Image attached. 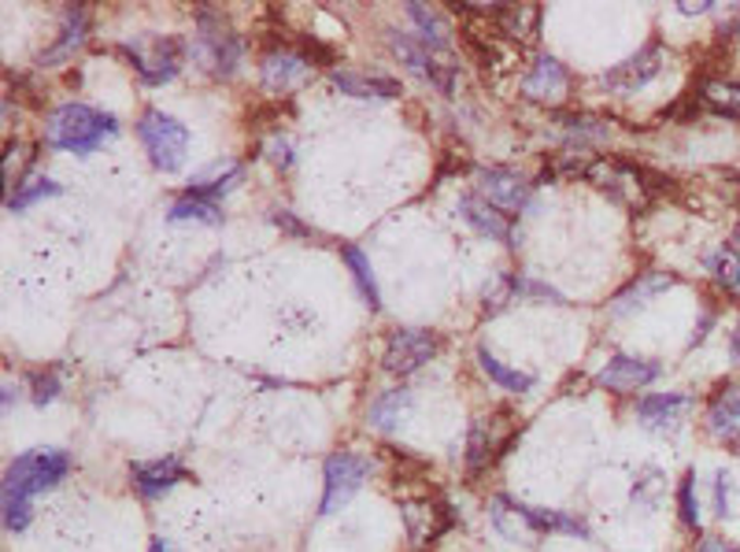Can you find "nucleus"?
Returning <instances> with one entry per match:
<instances>
[{"label":"nucleus","instance_id":"1","mask_svg":"<svg viewBox=\"0 0 740 552\" xmlns=\"http://www.w3.org/2000/svg\"><path fill=\"white\" fill-rule=\"evenodd\" d=\"M119 134V119L108 111H97L89 105H60L52 108L49 123H45V142L56 153H74V156H89L105 145V137Z\"/></svg>","mask_w":740,"mask_h":552},{"label":"nucleus","instance_id":"2","mask_svg":"<svg viewBox=\"0 0 740 552\" xmlns=\"http://www.w3.org/2000/svg\"><path fill=\"white\" fill-rule=\"evenodd\" d=\"M68 471H71V453H63V448H34V453H23L8 464L4 493H0V497L34 501L37 493L52 490V485L68 479Z\"/></svg>","mask_w":740,"mask_h":552},{"label":"nucleus","instance_id":"3","mask_svg":"<svg viewBox=\"0 0 740 552\" xmlns=\"http://www.w3.org/2000/svg\"><path fill=\"white\" fill-rule=\"evenodd\" d=\"M585 179L593 182L599 193H607L618 204H630V208H636V204H648L652 196L667 185L663 182V175H655V171H648V167L630 164V160H615V156L589 164Z\"/></svg>","mask_w":740,"mask_h":552},{"label":"nucleus","instance_id":"4","mask_svg":"<svg viewBox=\"0 0 740 552\" xmlns=\"http://www.w3.org/2000/svg\"><path fill=\"white\" fill-rule=\"evenodd\" d=\"M193 56L201 60V68H208L215 79H233L241 68V56H245V45L241 37L230 31V23L222 15L201 8L196 12V45Z\"/></svg>","mask_w":740,"mask_h":552},{"label":"nucleus","instance_id":"5","mask_svg":"<svg viewBox=\"0 0 740 552\" xmlns=\"http://www.w3.org/2000/svg\"><path fill=\"white\" fill-rule=\"evenodd\" d=\"M137 137H142V145L156 171L174 175L178 167L185 164V153H190V130H185L182 119L167 116V111H159V108H148L145 116L137 119Z\"/></svg>","mask_w":740,"mask_h":552},{"label":"nucleus","instance_id":"6","mask_svg":"<svg viewBox=\"0 0 740 552\" xmlns=\"http://www.w3.org/2000/svg\"><path fill=\"white\" fill-rule=\"evenodd\" d=\"M389 49L404 60L408 71H415L418 79L429 82L437 93H445V97H456L459 89V68L456 60H448L437 49H429L426 41H415V37L400 34V31H389Z\"/></svg>","mask_w":740,"mask_h":552},{"label":"nucleus","instance_id":"7","mask_svg":"<svg viewBox=\"0 0 740 552\" xmlns=\"http://www.w3.org/2000/svg\"><path fill=\"white\" fill-rule=\"evenodd\" d=\"M123 52L145 86H163V82H171L182 71L185 45L178 37H142V41L126 45Z\"/></svg>","mask_w":740,"mask_h":552},{"label":"nucleus","instance_id":"8","mask_svg":"<svg viewBox=\"0 0 740 552\" xmlns=\"http://www.w3.org/2000/svg\"><path fill=\"white\" fill-rule=\"evenodd\" d=\"M323 479H326V490H323L318 512H323V516H333V512H341L344 504L363 490V482L371 479V464L363 460V456L349 453V448H341V453L326 456Z\"/></svg>","mask_w":740,"mask_h":552},{"label":"nucleus","instance_id":"9","mask_svg":"<svg viewBox=\"0 0 740 552\" xmlns=\"http://www.w3.org/2000/svg\"><path fill=\"white\" fill-rule=\"evenodd\" d=\"M441 349V338L434 331H418V326H400L389 334L386 352H381V368L389 374H415L418 368H426L429 360Z\"/></svg>","mask_w":740,"mask_h":552},{"label":"nucleus","instance_id":"10","mask_svg":"<svg viewBox=\"0 0 740 552\" xmlns=\"http://www.w3.org/2000/svg\"><path fill=\"white\" fill-rule=\"evenodd\" d=\"M307 79H312V56L300 49V45H275V49H267L264 60H259V86L275 93V97H286V93L300 89Z\"/></svg>","mask_w":740,"mask_h":552},{"label":"nucleus","instance_id":"11","mask_svg":"<svg viewBox=\"0 0 740 552\" xmlns=\"http://www.w3.org/2000/svg\"><path fill=\"white\" fill-rule=\"evenodd\" d=\"M663 68H667V49H663L659 37H652V41L644 45L641 52L630 56L626 63H618V68L607 71L604 79H599V86H604L607 93H636V89L648 86V82Z\"/></svg>","mask_w":740,"mask_h":552},{"label":"nucleus","instance_id":"12","mask_svg":"<svg viewBox=\"0 0 740 552\" xmlns=\"http://www.w3.org/2000/svg\"><path fill=\"white\" fill-rule=\"evenodd\" d=\"M477 190H482L485 201H489L493 208H500L504 215L526 212L530 196H533V185L522 179L519 171H511V167H485V171L477 175Z\"/></svg>","mask_w":740,"mask_h":552},{"label":"nucleus","instance_id":"13","mask_svg":"<svg viewBox=\"0 0 740 552\" xmlns=\"http://www.w3.org/2000/svg\"><path fill=\"white\" fill-rule=\"evenodd\" d=\"M659 374H663V363L659 360L618 352V357L607 360V368L596 374V386H604V389H611V393H633V389L652 386Z\"/></svg>","mask_w":740,"mask_h":552},{"label":"nucleus","instance_id":"14","mask_svg":"<svg viewBox=\"0 0 740 552\" xmlns=\"http://www.w3.org/2000/svg\"><path fill=\"white\" fill-rule=\"evenodd\" d=\"M692 405L696 400L689 393H648V397L636 400V423L644 430H655V434H674L686 423Z\"/></svg>","mask_w":740,"mask_h":552},{"label":"nucleus","instance_id":"15","mask_svg":"<svg viewBox=\"0 0 740 552\" xmlns=\"http://www.w3.org/2000/svg\"><path fill=\"white\" fill-rule=\"evenodd\" d=\"M570 93V71L563 68V60L556 56H537L530 63L526 79H522V97L537 100V105H559Z\"/></svg>","mask_w":740,"mask_h":552},{"label":"nucleus","instance_id":"16","mask_svg":"<svg viewBox=\"0 0 740 552\" xmlns=\"http://www.w3.org/2000/svg\"><path fill=\"white\" fill-rule=\"evenodd\" d=\"M489 519L504 538L514 541V545H537V538L545 535V527H541V512L526 508V504H514L508 497H493Z\"/></svg>","mask_w":740,"mask_h":552},{"label":"nucleus","instance_id":"17","mask_svg":"<svg viewBox=\"0 0 740 552\" xmlns=\"http://www.w3.org/2000/svg\"><path fill=\"white\" fill-rule=\"evenodd\" d=\"M459 215L471 230H477L482 238L489 241H504V245H514V223L511 215H504L500 208H493L482 193H463L459 196Z\"/></svg>","mask_w":740,"mask_h":552},{"label":"nucleus","instance_id":"18","mask_svg":"<svg viewBox=\"0 0 740 552\" xmlns=\"http://www.w3.org/2000/svg\"><path fill=\"white\" fill-rule=\"evenodd\" d=\"M130 479H134L137 493H142L145 501H156L163 497L167 490H174L178 482L190 479V471H185V464L178 460V456H159V460L130 464Z\"/></svg>","mask_w":740,"mask_h":552},{"label":"nucleus","instance_id":"19","mask_svg":"<svg viewBox=\"0 0 740 552\" xmlns=\"http://www.w3.org/2000/svg\"><path fill=\"white\" fill-rule=\"evenodd\" d=\"M707 434L718 442H740V382H723L707 400Z\"/></svg>","mask_w":740,"mask_h":552},{"label":"nucleus","instance_id":"20","mask_svg":"<svg viewBox=\"0 0 740 552\" xmlns=\"http://www.w3.org/2000/svg\"><path fill=\"white\" fill-rule=\"evenodd\" d=\"M86 37H89L86 8H68V12H63V23H60V34H56V41L49 49L37 52V63H41V68H60L63 60H71V56L86 45Z\"/></svg>","mask_w":740,"mask_h":552},{"label":"nucleus","instance_id":"21","mask_svg":"<svg viewBox=\"0 0 740 552\" xmlns=\"http://www.w3.org/2000/svg\"><path fill=\"white\" fill-rule=\"evenodd\" d=\"M670 286H678V275H670V271H641V275H636L630 286H622L611 297V312L615 315H630V312H636V308L648 304L652 297L667 293Z\"/></svg>","mask_w":740,"mask_h":552},{"label":"nucleus","instance_id":"22","mask_svg":"<svg viewBox=\"0 0 740 552\" xmlns=\"http://www.w3.org/2000/svg\"><path fill=\"white\" fill-rule=\"evenodd\" d=\"M482 15L489 19L500 34H508L511 41H537L541 34V8L533 4H493L482 8Z\"/></svg>","mask_w":740,"mask_h":552},{"label":"nucleus","instance_id":"23","mask_svg":"<svg viewBox=\"0 0 740 552\" xmlns=\"http://www.w3.org/2000/svg\"><path fill=\"white\" fill-rule=\"evenodd\" d=\"M330 82L349 97H371V100H397L400 97V82L386 79V74H363V71H333Z\"/></svg>","mask_w":740,"mask_h":552},{"label":"nucleus","instance_id":"24","mask_svg":"<svg viewBox=\"0 0 740 552\" xmlns=\"http://www.w3.org/2000/svg\"><path fill=\"white\" fill-rule=\"evenodd\" d=\"M692 97H696L700 111H711V116H723V119H740V82L704 79L692 89Z\"/></svg>","mask_w":740,"mask_h":552},{"label":"nucleus","instance_id":"25","mask_svg":"<svg viewBox=\"0 0 740 552\" xmlns=\"http://www.w3.org/2000/svg\"><path fill=\"white\" fill-rule=\"evenodd\" d=\"M241 179H245V164H215L211 171H201L190 185V193L208 196V201H219L230 190H238Z\"/></svg>","mask_w":740,"mask_h":552},{"label":"nucleus","instance_id":"26","mask_svg":"<svg viewBox=\"0 0 740 552\" xmlns=\"http://www.w3.org/2000/svg\"><path fill=\"white\" fill-rule=\"evenodd\" d=\"M167 219H171V223L196 219V223H208V227H222V223H227V212L219 208V201H208V196H196V193L185 190V193L171 204Z\"/></svg>","mask_w":740,"mask_h":552},{"label":"nucleus","instance_id":"27","mask_svg":"<svg viewBox=\"0 0 740 552\" xmlns=\"http://www.w3.org/2000/svg\"><path fill=\"white\" fill-rule=\"evenodd\" d=\"M411 408V389L408 386H397L389 393H381L378 400L371 405V427L381 430V434H392V430L400 427V419H404V411Z\"/></svg>","mask_w":740,"mask_h":552},{"label":"nucleus","instance_id":"28","mask_svg":"<svg viewBox=\"0 0 740 552\" xmlns=\"http://www.w3.org/2000/svg\"><path fill=\"white\" fill-rule=\"evenodd\" d=\"M477 368L489 374L493 386H500V389H508V393H530L533 382H537L533 374L519 371V368H508L504 360H496L489 349H477Z\"/></svg>","mask_w":740,"mask_h":552},{"label":"nucleus","instance_id":"29","mask_svg":"<svg viewBox=\"0 0 740 552\" xmlns=\"http://www.w3.org/2000/svg\"><path fill=\"white\" fill-rule=\"evenodd\" d=\"M63 185L56 179H45V175H23L15 182V190L8 193V212H23L37 201H49V196H60Z\"/></svg>","mask_w":740,"mask_h":552},{"label":"nucleus","instance_id":"30","mask_svg":"<svg viewBox=\"0 0 740 552\" xmlns=\"http://www.w3.org/2000/svg\"><path fill=\"white\" fill-rule=\"evenodd\" d=\"M341 256H344V264H349V275L355 278V289H360V297L371 304V312H378V308H381V293H378V278H374V271H371L367 252L355 249V245H344Z\"/></svg>","mask_w":740,"mask_h":552},{"label":"nucleus","instance_id":"31","mask_svg":"<svg viewBox=\"0 0 740 552\" xmlns=\"http://www.w3.org/2000/svg\"><path fill=\"white\" fill-rule=\"evenodd\" d=\"M408 19L418 26V34H423V41L429 49H437V52L448 49L452 34H448V23L441 19V12H434V8H426V4H408Z\"/></svg>","mask_w":740,"mask_h":552},{"label":"nucleus","instance_id":"32","mask_svg":"<svg viewBox=\"0 0 740 552\" xmlns=\"http://www.w3.org/2000/svg\"><path fill=\"white\" fill-rule=\"evenodd\" d=\"M704 267L711 271V278H715V283L723 286V289H740V249L718 245L704 260Z\"/></svg>","mask_w":740,"mask_h":552},{"label":"nucleus","instance_id":"33","mask_svg":"<svg viewBox=\"0 0 740 552\" xmlns=\"http://www.w3.org/2000/svg\"><path fill=\"white\" fill-rule=\"evenodd\" d=\"M678 516H681V527L686 530H696L700 535V490H696V475H686L678 485Z\"/></svg>","mask_w":740,"mask_h":552},{"label":"nucleus","instance_id":"34","mask_svg":"<svg viewBox=\"0 0 740 552\" xmlns=\"http://www.w3.org/2000/svg\"><path fill=\"white\" fill-rule=\"evenodd\" d=\"M514 301H551V304H567V297L559 289H551L545 283H533L526 275H514Z\"/></svg>","mask_w":740,"mask_h":552},{"label":"nucleus","instance_id":"35","mask_svg":"<svg viewBox=\"0 0 740 552\" xmlns=\"http://www.w3.org/2000/svg\"><path fill=\"white\" fill-rule=\"evenodd\" d=\"M508 301H514V275H493V283H485L482 289V308L485 312H500Z\"/></svg>","mask_w":740,"mask_h":552},{"label":"nucleus","instance_id":"36","mask_svg":"<svg viewBox=\"0 0 740 552\" xmlns=\"http://www.w3.org/2000/svg\"><path fill=\"white\" fill-rule=\"evenodd\" d=\"M60 393H63V379L56 371H37V374H31V400H34L37 408L52 405Z\"/></svg>","mask_w":740,"mask_h":552},{"label":"nucleus","instance_id":"37","mask_svg":"<svg viewBox=\"0 0 740 552\" xmlns=\"http://www.w3.org/2000/svg\"><path fill=\"white\" fill-rule=\"evenodd\" d=\"M559 127H567L578 137H607V123L596 116H574V111H559Z\"/></svg>","mask_w":740,"mask_h":552},{"label":"nucleus","instance_id":"38","mask_svg":"<svg viewBox=\"0 0 740 552\" xmlns=\"http://www.w3.org/2000/svg\"><path fill=\"white\" fill-rule=\"evenodd\" d=\"M0 501H4V530L8 535H23L34 519V504L19 497H0Z\"/></svg>","mask_w":740,"mask_h":552},{"label":"nucleus","instance_id":"39","mask_svg":"<svg viewBox=\"0 0 740 552\" xmlns=\"http://www.w3.org/2000/svg\"><path fill=\"white\" fill-rule=\"evenodd\" d=\"M267 156H270V160H275V167H282V171H286V167H293V142H289V137L286 134H275V137H267Z\"/></svg>","mask_w":740,"mask_h":552},{"label":"nucleus","instance_id":"40","mask_svg":"<svg viewBox=\"0 0 740 552\" xmlns=\"http://www.w3.org/2000/svg\"><path fill=\"white\" fill-rule=\"evenodd\" d=\"M270 219H275V227H282L286 233H293V238H307V233H312L289 208H275V212H270Z\"/></svg>","mask_w":740,"mask_h":552},{"label":"nucleus","instance_id":"41","mask_svg":"<svg viewBox=\"0 0 740 552\" xmlns=\"http://www.w3.org/2000/svg\"><path fill=\"white\" fill-rule=\"evenodd\" d=\"M729 490H733V479H729V471H718L715 479V512L718 516H729Z\"/></svg>","mask_w":740,"mask_h":552},{"label":"nucleus","instance_id":"42","mask_svg":"<svg viewBox=\"0 0 740 552\" xmlns=\"http://www.w3.org/2000/svg\"><path fill=\"white\" fill-rule=\"evenodd\" d=\"M696 552H740L733 541H726V538H718V535H707V538H700V545Z\"/></svg>","mask_w":740,"mask_h":552},{"label":"nucleus","instance_id":"43","mask_svg":"<svg viewBox=\"0 0 740 552\" xmlns=\"http://www.w3.org/2000/svg\"><path fill=\"white\" fill-rule=\"evenodd\" d=\"M711 8H715V4H707V0H704V4H681V12H686V15H704V12H711Z\"/></svg>","mask_w":740,"mask_h":552},{"label":"nucleus","instance_id":"44","mask_svg":"<svg viewBox=\"0 0 740 552\" xmlns=\"http://www.w3.org/2000/svg\"><path fill=\"white\" fill-rule=\"evenodd\" d=\"M729 349H733V357L740 360V320H737V326H733V338H729Z\"/></svg>","mask_w":740,"mask_h":552},{"label":"nucleus","instance_id":"45","mask_svg":"<svg viewBox=\"0 0 740 552\" xmlns=\"http://www.w3.org/2000/svg\"><path fill=\"white\" fill-rule=\"evenodd\" d=\"M148 552H171V549H167V541H163V538H156V541H153V549H148Z\"/></svg>","mask_w":740,"mask_h":552},{"label":"nucleus","instance_id":"46","mask_svg":"<svg viewBox=\"0 0 740 552\" xmlns=\"http://www.w3.org/2000/svg\"><path fill=\"white\" fill-rule=\"evenodd\" d=\"M729 448H733V453L740 456V442H733V445H729Z\"/></svg>","mask_w":740,"mask_h":552},{"label":"nucleus","instance_id":"47","mask_svg":"<svg viewBox=\"0 0 740 552\" xmlns=\"http://www.w3.org/2000/svg\"><path fill=\"white\" fill-rule=\"evenodd\" d=\"M737 238H740V223H737Z\"/></svg>","mask_w":740,"mask_h":552}]
</instances>
